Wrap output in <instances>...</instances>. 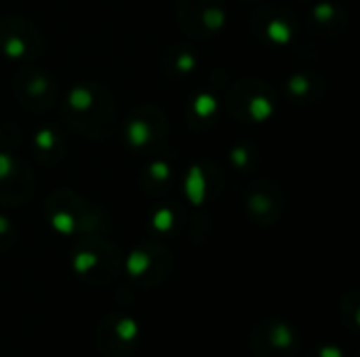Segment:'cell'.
<instances>
[{
	"instance_id": "obj_3",
	"label": "cell",
	"mask_w": 360,
	"mask_h": 357,
	"mask_svg": "<svg viewBox=\"0 0 360 357\" xmlns=\"http://www.w3.org/2000/svg\"><path fill=\"white\" fill-rule=\"evenodd\" d=\"M321 357H342V351L338 347H323L321 349Z\"/></svg>"
},
{
	"instance_id": "obj_2",
	"label": "cell",
	"mask_w": 360,
	"mask_h": 357,
	"mask_svg": "<svg viewBox=\"0 0 360 357\" xmlns=\"http://www.w3.org/2000/svg\"><path fill=\"white\" fill-rule=\"evenodd\" d=\"M139 341V324L129 316H105L97 326V347L103 356H129Z\"/></svg>"
},
{
	"instance_id": "obj_1",
	"label": "cell",
	"mask_w": 360,
	"mask_h": 357,
	"mask_svg": "<svg viewBox=\"0 0 360 357\" xmlns=\"http://www.w3.org/2000/svg\"><path fill=\"white\" fill-rule=\"evenodd\" d=\"M251 349L257 357H295L300 351V337L291 324L264 318L251 330Z\"/></svg>"
}]
</instances>
